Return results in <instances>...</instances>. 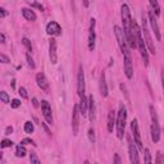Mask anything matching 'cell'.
<instances>
[{
	"instance_id": "6da1fadb",
	"label": "cell",
	"mask_w": 164,
	"mask_h": 164,
	"mask_svg": "<svg viewBox=\"0 0 164 164\" xmlns=\"http://www.w3.org/2000/svg\"><path fill=\"white\" fill-rule=\"evenodd\" d=\"M120 17H122V23H123V31L124 35L127 37V42L131 49L137 48V42H136V36L135 32L132 31V18H131V11L127 4H123L120 8Z\"/></svg>"
},
{
	"instance_id": "7a4b0ae2",
	"label": "cell",
	"mask_w": 164,
	"mask_h": 164,
	"mask_svg": "<svg viewBox=\"0 0 164 164\" xmlns=\"http://www.w3.org/2000/svg\"><path fill=\"white\" fill-rule=\"evenodd\" d=\"M132 31L135 32V36H136V42H137V49H139L140 54L144 59V63L145 65L149 64V53H148V49H146V44L144 41V37H142V31L141 28L139 27L135 21H132Z\"/></svg>"
},
{
	"instance_id": "3957f363",
	"label": "cell",
	"mask_w": 164,
	"mask_h": 164,
	"mask_svg": "<svg viewBox=\"0 0 164 164\" xmlns=\"http://www.w3.org/2000/svg\"><path fill=\"white\" fill-rule=\"evenodd\" d=\"M126 122H127V110H126L124 105H120L119 111L117 113V136L119 140H122L124 136Z\"/></svg>"
},
{
	"instance_id": "277c9868",
	"label": "cell",
	"mask_w": 164,
	"mask_h": 164,
	"mask_svg": "<svg viewBox=\"0 0 164 164\" xmlns=\"http://www.w3.org/2000/svg\"><path fill=\"white\" fill-rule=\"evenodd\" d=\"M114 33H116L118 45H119V49H120V51H122L123 57L131 55V51H129V45H128V42H127V37L124 35V31L120 28L119 26H114Z\"/></svg>"
},
{
	"instance_id": "5b68a950",
	"label": "cell",
	"mask_w": 164,
	"mask_h": 164,
	"mask_svg": "<svg viewBox=\"0 0 164 164\" xmlns=\"http://www.w3.org/2000/svg\"><path fill=\"white\" fill-rule=\"evenodd\" d=\"M150 116H151V140L154 142H158L160 140V128H159V122H158V116L155 113L154 107L150 105Z\"/></svg>"
},
{
	"instance_id": "8992f818",
	"label": "cell",
	"mask_w": 164,
	"mask_h": 164,
	"mask_svg": "<svg viewBox=\"0 0 164 164\" xmlns=\"http://www.w3.org/2000/svg\"><path fill=\"white\" fill-rule=\"evenodd\" d=\"M142 35H144V41L146 44V48L149 49V51L151 54H155V46H154V42H153V39L150 36V32H149V28H148V22H146V18L142 15Z\"/></svg>"
},
{
	"instance_id": "52a82bcc",
	"label": "cell",
	"mask_w": 164,
	"mask_h": 164,
	"mask_svg": "<svg viewBox=\"0 0 164 164\" xmlns=\"http://www.w3.org/2000/svg\"><path fill=\"white\" fill-rule=\"evenodd\" d=\"M131 132L133 135V140L136 146L139 148L140 150L144 151V145H142V140H141V135H140V128H139V122L137 119H133L131 122Z\"/></svg>"
},
{
	"instance_id": "ba28073f",
	"label": "cell",
	"mask_w": 164,
	"mask_h": 164,
	"mask_svg": "<svg viewBox=\"0 0 164 164\" xmlns=\"http://www.w3.org/2000/svg\"><path fill=\"white\" fill-rule=\"evenodd\" d=\"M127 141H128V151H129V160L133 164L140 163V157H139V153H137V148L135 145V140L132 141V137L127 135Z\"/></svg>"
},
{
	"instance_id": "9c48e42d",
	"label": "cell",
	"mask_w": 164,
	"mask_h": 164,
	"mask_svg": "<svg viewBox=\"0 0 164 164\" xmlns=\"http://www.w3.org/2000/svg\"><path fill=\"white\" fill-rule=\"evenodd\" d=\"M41 110H42V116H44L45 120L48 124H53V114H51V107L46 100L41 101Z\"/></svg>"
},
{
	"instance_id": "30bf717a",
	"label": "cell",
	"mask_w": 164,
	"mask_h": 164,
	"mask_svg": "<svg viewBox=\"0 0 164 164\" xmlns=\"http://www.w3.org/2000/svg\"><path fill=\"white\" fill-rule=\"evenodd\" d=\"M149 21H150V24H151V28L154 31V35H155V37H157V40L159 41L162 39V35H160V30H159V26H158V22H157V15H155L153 9L149 11Z\"/></svg>"
},
{
	"instance_id": "8fae6325",
	"label": "cell",
	"mask_w": 164,
	"mask_h": 164,
	"mask_svg": "<svg viewBox=\"0 0 164 164\" xmlns=\"http://www.w3.org/2000/svg\"><path fill=\"white\" fill-rule=\"evenodd\" d=\"M80 108L78 105H74L73 107V113H72V129H73V133L77 135L78 133V126H80Z\"/></svg>"
},
{
	"instance_id": "7c38bea8",
	"label": "cell",
	"mask_w": 164,
	"mask_h": 164,
	"mask_svg": "<svg viewBox=\"0 0 164 164\" xmlns=\"http://www.w3.org/2000/svg\"><path fill=\"white\" fill-rule=\"evenodd\" d=\"M77 91H78V96H82L85 94V73L83 68L80 65L78 68V76H77Z\"/></svg>"
},
{
	"instance_id": "4fadbf2b",
	"label": "cell",
	"mask_w": 164,
	"mask_h": 164,
	"mask_svg": "<svg viewBox=\"0 0 164 164\" xmlns=\"http://www.w3.org/2000/svg\"><path fill=\"white\" fill-rule=\"evenodd\" d=\"M123 62H124V73L128 80H131L133 77V65H132V57L131 55H126L123 57Z\"/></svg>"
},
{
	"instance_id": "5bb4252c",
	"label": "cell",
	"mask_w": 164,
	"mask_h": 164,
	"mask_svg": "<svg viewBox=\"0 0 164 164\" xmlns=\"http://www.w3.org/2000/svg\"><path fill=\"white\" fill-rule=\"evenodd\" d=\"M46 32H48V35H50V36H60V35H62V27L59 26V23L51 21L46 26Z\"/></svg>"
},
{
	"instance_id": "9a60e30c",
	"label": "cell",
	"mask_w": 164,
	"mask_h": 164,
	"mask_svg": "<svg viewBox=\"0 0 164 164\" xmlns=\"http://www.w3.org/2000/svg\"><path fill=\"white\" fill-rule=\"evenodd\" d=\"M49 57H50V62L53 64H57L58 57H57V40L55 39H51L49 42Z\"/></svg>"
},
{
	"instance_id": "2e32d148",
	"label": "cell",
	"mask_w": 164,
	"mask_h": 164,
	"mask_svg": "<svg viewBox=\"0 0 164 164\" xmlns=\"http://www.w3.org/2000/svg\"><path fill=\"white\" fill-rule=\"evenodd\" d=\"M95 21L94 18L91 19V23H90V32H89V49L90 51H92L95 49V40H96V35H95Z\"/></svg>"
},
{
	"instance_id": "e0dca14e",
	"label": "cell",
	"mask_w": 164,
	"mask_h": 164,
	"mask_svg": "<svg viewBox=\"0 0 164 164\" xmlns=\"http://www.w3.org/2000/svg\"><path fill=\"white\" fill-rule=\"evenodd\" d=\"M36 82H37V86L42 91L49 92V82H48L44 73H37L36 74Z\"/></svg>"
},
{
	"instance_id": "ac0fdd59",
	"label": "cell",
	"mask_w": 164,
	"mask_h": 164,
	"mask_svg": "<svg viewBox=\"0 0 164 164\" xmlns=\"http://www.w3.org/2000/svg\"><path fill=\"white\" fill-rule=\"evenodd\" d=\"M78 108H80V113H81L82 116H86V114H87V110H89V99L85 96V94L82 95V96H80Z\"/></svg>"
},
{
	"instance_id": "d6986e66",
	"label": "cell",
	"mask_w": 164,
	"mask_h": 164,
	"mask_svg": "<svg viewBox=\"0 0 164 164\" xmlns=\"http://www.w3.org/2000/svg\"><path fill=\"white\" fill-rule=\"evenodd\" d=\"M95 99H94V95H90L89 96V114H90V120L94 122L95 120Z\"/></svg>"
},
{
	"instance_id": "ffe728a7",
	"label": "cell",
	"mask_w": 164,
	"mask_h": 164,
	"mask_svg": "<svg viewBox=\"0 0 164 164\" xmlns=\"http://www.w3.org/2000/svg\"><path fill=\"white\" fill-rule=\"evenodd\" d=\"M100 94H101L103 98H107L108 96V86H107L104 72L101 73V77H100Z\"/></svg>"
},
{
	"instance_id": "44dd1931",
	"label": "cell",
	"mask_w": 164,
	"mask_h": 164,
	"mask_svg": "<svg viewBox=\"0 0 164 164\" xmlns=\"http://www.w3.org/2000/svg\"><path fill=\"white\" fill-rule=\"evenodd\" d=\"M114 124H116V111L110 110L108 114V131L109 132H113Z\"/></svg>"
},
{
	"instance_id": "7402d4cb",
	"label": "cell",
	"mask_w": 164,
	"mask_h": 164,
	"mask_svg": "<svg viewBox=\"0 0 164 164\" xmlns=\"http://www.w3.org/2000/svg\"><path fill=\"white\" fill-rule=\"evenodd\" d=\"M22 14H23L24 18L27 21H30V22L36 21V14L32 9H27V8H24V9H22Z\"/></svg>"
},
{
	"instance_id": "603a6c76",
	"label": "cell",
	"mask_w": 164,
	"mask_h": 164,
	"mask_svg": "<svg viewBox=\"0 0 164 164\" xmlns=\"http://www.w3.org/2000/svg\"><path fill=\"white\" fill-rule=\"evenodd\" d=\"M26 154H27V150H26V148L21 144V145H18L15 148V155L18 158H23V157H26Z\"/></svg>"
},
{
	"instance_id": "cb8c5ba5",
	"label": "cell",
	"mask_w": 164,
	"mask_h": 164,
	"mask_svg": "<svg viewBox=\"0 0 164 164\" xmlns=\"http://www.w3.org/2000/svg\"><path fill=\"white\" fill-rule=\"evenodd\" d=\"M149 3L151 5V9L154 11L155 15H159L160 14V6H159V3H158V0H149Z\"/></svg>"
},
{
	"instance_id": "d4e9b609",
	"label": "cell",
	"mask_w": 164,
	"mask_h": 164,
	"mask_svg": "<svg viewBox=\"0 0 164 164\" xmlns=\"http://www.w3.org/2000/svg\"><path fill=\"white\" fill-rule=\"evenodd\" d=\"M33 131H35V127H33V123L30 122V120H27V122L24 123V132L26 133H32Z\"/></svg>"
},
{
	"instance_id": "484cf974",
	"label": "cell",
	"mask_w": 164,
	"mask_h": 164,
	"mask_svg": "<svg viewBox=\"0 0 164 164\" xmlns=\"http://www.w3.org/2000/svg\"><path fill=\"white\" fill-rule=\"evenodd\" d=\"M144 155H145V159L144 162L146 164H150L151 163V155H150V150L149 149H144Z\"/></svg>"
},
{
	"instance_id": "4316f807",
	"label": "cell",
	"mask_w": 164,
	"mask_h": 164,
	"mask_svg": "<svg viewBox=\"0 0 164 164\" xmlns=\"http://www.w3.org/2000/svg\"><path fill=\"white\" fill-rule=\"evenodd\" d=\"M22 42H23V45L27 48V50H28V53L30 51H32V45H31V41L27 39V37H23L22 39Z\"/></svg>"
},
{
	"instance_id": "83f0119b",
	"label": "cell",
	"mask_w": 164,
	"mask_h": 164,
	"mask_svg": "<svg viewBox=\"0 0 164 164\" xmlns=\"http://www.w3.org/2000/svg\"><path fill=\"white\" fill-rule=\"evenodd\" d=\"M0 99H2V101L5 103V104H8V103L11 101L9 96H8V94H6L5 91H2V92H0Z\"/></svg>"
},
{
	"instance_id": "f1b7e54d",
	"label": "cell",
	"mask_w": 164,
	"mask_h": 164,
	"mask_svg": "<svg viewBox=\"0 0 164 164\" xmlns=\"http://www.w3.org/2000/svg\"><path fill=\"white\" fill-rule=\"evenodd\" d=\"M12 145H13V141H11V140H6V139H4V140L2 141V144H0V146H2V149L11 148Z\"/></svg>"
},
{
	"instance_id": "f546056e",
	"label": "cell",
	"mask_w": 164,
	"mask_h": 164,
	"mask_svg": "<svg viewBox=\"0 0 164 164\" xmlns=\"http://www.w3.org/2000/svg\"><path fill=\"white\" fill-rule=\"evenodd\" d=\"M30 162L33 163V164H40L41 163L40 159L36 157V154H33V153H31V155H30Z\"/></svg>"
},
{
	"instance_id": "4dcf8cb0",
	"label": "cell",
	"mask_w": 164,
	"mask_h": 164,
	"mask_svg": "<svg viewBox=\"0 0 164 164\" xmlns=\"http://www.w3.org/2000/svg\"><path fill=\"white\" fill-rule=\"evenodd\" d=\"M26 58H27V63H28V65L32 68V69H33V68H35L36 65H35V62H33V59H32V57H31V54L30 53H27V55H26Z\"/></svg>"
},
{
	"instance_id": "1f68e13d",
	"label": "cell",
	"mask_w": 164,
	"mask_h": 164,
	"mask_svg": "<svg viewBox=\"0 0 164 164\" xmlns=\"http://www.w3.org/2000/svg\"><path fill=\"white\" fill-rule=\"evenodd\" d=\"M11 107H12L13 109L19 108V107H21V100H18V99H13L12 103H11Z\"/></svg>"
},
{
	"instance_id": "d6a6232c",
	"label": "cell",
	"mask_w": 164,
	"mask_h": 164,
	"mask_svg": "<svg viewBox=\"0 0 164 164\" xmlns=\"http://www.w3.org/2000/svg\"><path fill=\"white\" fill-rule=\"evenodd\" d=\"M155 163H158V164H162L164 163V157H163V154L162 153H157V159H155Z\"/></svg>"
},
{
	"instance_id": "836d02e7",
	"label": "cell",
	"mask_w": 164,
	"mask_h": 164,
	"mask_svg": "<svg viewBox=\"0 0 164 164\" xmlns=\"http://www.w3.org/2000/svg\"><path fill=\"white\" fill-rule=\"evenodd\" d=\"M89 139H90V141L92 144L95 142V131H94V128H90L89 129Z\"/></svg>"
},
{
	"instance_id": "e575fe53",
	"label": "cell",
	"mask_w": 164,
	"mask_h": 164,
	"mask_svg": "<svg viewBox=\"0 0 164 164\" xmlns=\"http://www.w3.org/2000/svg\"><path fill=\"white\" fill-rule=\"evenodd\" d=\"M19 95H21V96L23 98V99H27L28 98V95H27V91H26V89L24 87H19Z\"/></svg>"
},
{
	"instance_id": "d590c367",
	"label": "cell",
	"mask_w": 164,
	"mask_h": 164,
	"mask_svg": "<svg viewBox=\"0 0 164 164\" xmlns=\"http://www.w3.org/2000/svg\"><path fill=\"white\" fill-rule=\"evenodd\" d=\"M0 60H2V62H3L4 64H6V63H9V62H11V59L8 58L5 54H0Z\"/></svg>"
},
{
	"instance_id": "8d00e7d4",
	"label": "cell",
	"mask_w": 164,
	"mask_h": 164,
	"mask_svg": "<svg viewBox=\"0 0 164 164\" xmlns=\"http://www.w3.org/2000/svg\"><path fill=\"white\" fill-rule=\"evenodd\" d=\"M21 144H22V145H28V144H30V145H36L35 142H33V140H31V139H24V140L21 141Z\"/></svg>"
},
{
	"instance_id": "74e56055",
	"label": "cell",
	"mask_w": 164,
	"mask_h": 164,
	"mask_svg": "<svg viewBox=\"0 0 164 164\" xmlns=\"http://www.w3.org/2000/svg\"><path fill=\"white\" fill-rule=\"evenodd\" d=\"M6 15H8V12H6L5 8H0V17H2V18H5Z\"/></svg>"
},
{
	"instance_id": "f35d334b",
	"label": "cell",
	"mask_w": 164,
	"mask_h": 164,
	"mask_svg": "<svg viewBox=\"0 0 164 164\" xmlns=\"http://www.w3.org/2000/svg\"><path fill=\"white\" fill-rule=\"evenodd\" d=\"M13 132V127L12 126H8L6 128H5V135H11Z\"/></svg>"
},
{
	"instance_id": "ab89813d",
	"label": "cell",
	"mask_w": 164,
	"mask_h": 164,
	"mask_svg": "<svg viewBox=\"0 0 164 164\" xmlns=\"http://www.w3.org/2000/svg\"><path fill=\"white\" fill-rule=\"evenodd\" d=\"M32 6H35V8H39L40 11H44V6H42L41 4H39V3H36V2H35V3H32Z\"/></svg>"
},
{
	"instance_id": "60d3db41",
	"label": "cell",
	"mask_w": 164,
	"mask_h": 164,
	"mask_svg": "<svg viewBox=\"0 0 164 164\" xmlns=\"http://www.w3.org/2000/svg\"><path fill=\"white\" fill-rule=\"evenodd\" d=\"M82 3H83V6L85 8H87L90 5V0H82Z\"/></svg>"
},
{
	"instance_id": "b9f144b4",
	"label": "cell",
	"mask_w": 164,
	"mask_h": 164,
	"mask_svg": "<svg viewBox=\"0 0 164 164\" xmlns=\"http://www.w3.org/2000/svg\"><path fill=\"white\" fill-rule=\"evenodd\" d=\"M0 40H2V44L5 42V35H4V33H0Z\"/></svg>"
},
{
	"instance_id": "7bdbcfd3",
	"label": "cell",
	"mask_w": 164,
	"mask_h": 164,
	"mask_svg": "<svg viewBox=\"0 0 164 164\" xmlns=\"http://www.w3.org/2000/svg\"><path fill=\"white\" fill-rule=\"evenodd\" d=\"M32 103H33V105H35V107H39V103H37L36 99H32Z\"/></svg>"
},
{
	"instance_id": "ee69618b",
	"label": "cell",
	"mask_w": 164,
	"mask_h": 164,
	"mask_svg": "<svg viewBox=\"0 0 164 164\" xmlns=\"http://www.w3.org/2000/svg\"><path fill=\"white\" fill-rule=\"evenodd\" d=\"M162 81H163V91H164V71L162 72Z\"/></svg>"
},
{
	"instance_id": "f6af8a7d",
	"label": "cell",
	"mask_w": 164,
	"mask_h": 164,
	"mask_svg": "<svg viewBox=\"0 0 164 164\" xmlns=\"http://www.w3.org/2000/svg\"><path fill=\"white\" fill-rule=\"evenodd\" d=\"M114 162H116V163H120V159H119V157H118L117 154H116V159H114Z\"/></svg>"
}]
</instances>
